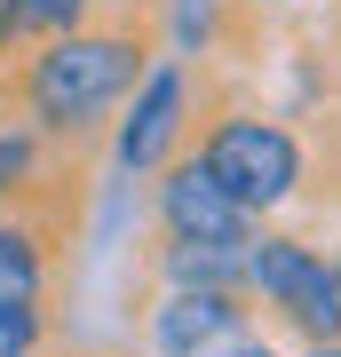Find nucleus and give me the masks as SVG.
I'll return each instance as SVG.
<instances>
[{
	"label": "nucleus",
	"mask_w": 341,
	"mask_h": 357,
	"mask_svg": "<svg viewBox=\"0 0 341 357\" xmlns=\"http://www.w3.org/2000/svg\"><path fill=\"white\" fill-rule=\"evenodd\" d=\"M215 357H278L270 342H230V349H215Z\"/></svg>",
	"instance_id": "ddd939ff"
},
{
	"label": "nucleus",
	"mask_w": 341,
	"mask_h": 357,
	"mask_svg": "<svg viewBox=\"0 0 341 357\" xmlns=\"http://www.w3.org/2000/svg\"><path fill=\"white\" fill-rule=\"evenodd\" d=\"M40 342H48V318H40V310L0 302V357H32Z\"/></svg>",
	"instance_id": "9b49d317"
},
{
	"label": "nucleus",
	"mask_w": 341,
	"mask_h": 357,
	"mask_svg": "<svg viewBox=\"0 0 341 357\" xmlns=\"http://www.w3.org/2000/svg\"><path fill=\"white\" fill-rule=\"evenodd\" d=\"M246 286L262 294L302 342H341V270L317 262L302 238H254L246 246Z\"/></svg>",
	"instance_id": "7ed1b4c3"
},
{
	"label": "nucleus",
	"mask_w": 341,
	"mask_h": 357,
	"mask_svg": "<svg viewBox=\"0 0 341 357\" xmlns=\"http://www.w3.org/2000/svg\"><path fill=\"white\" fill-rule=\"evenodd\" d=\"M310 357H341V342H326V349H310Z\"/></svg>",
	"instance_id": "4468645a"
},
{
	"label": "nucleus",
	"mask_w": 341,
	"mask_h": 357,
	"mask_svg": "<svg viewBox=\"0 0 341 357\" xmlns=\"http://www.w3.org/2000/svg\"><path fill=\"white\" fill-rule=\"evenodd\" d=\"M40 286H48V255H40V238H32L16 215H0V302L40 310Z\"/></svg>",
	"instance_id": "1a4fd4ad"
},
{
	"label": "nucleus",
	"mask_w": 341,
	"mask_h": 357,
	"mask_svg": "<svg viewBox=\"0 0 341 357\" xmlns=\"http://www.w3.org/2000/svg\"><path fill=\"white\" fill-rule=\"evenodd\" d=\"M159 222L167 238H206V246H254V215L206 175V159H175L159 183Z\"/></svg>",
	"instance_id": "20e7f679"
},
{
	"label": "nucleus",
	"mask_w": 341,
	"mask_h": 357,
	"mask_svg": "<svg viewBox=\"0 0 341 357\" xmlns=\"http://www.w3.org/2000/svg\"><path fill=\"white\" fill-rule=\"evenodd\" d=\"M183 96H190L183 64H151V72H143V88H135V103H127V119H119V167H127V175H151V167L175 151Z\"/></svg>",
	"instance_id": "423d86ee"
},
{
	"label": "nucleus",
	"mask_w": 341,
	"mask_h": 357,
	"mask_svg": "<svg viewBox=\"0 0 341 357\" xmlns=\"http://www.w3.org/2000/svg\"><path fill=\"white\" fill-rule=\"evenodd\" d=\"M199 159H206V175H215L222 191L246 206V215L286 206L294 183H302V143H294L278 119H262V112H230V119H215V128H206V143H199Z\"/></svg>",
	"instance_id": "f03ea898"
},
{
	"label": "nucleus",
	"mask_w": 341,
	"mask_h": 357,
	"mask_svg": "<svg viewBox=\"0 0 341 357\" xmlns=\"http://www.w3.org/2000/svg\"><path fill=\"white\" fill-rule=\"evenodd\" d=\"M246 310L238 294H199V286H167L151 310V349L159 357H215L230 342H246Z\"/></svg>",
	"instance_id": "39448f33"
},
{
	"label": "nucleus",
	"mask_w": 341,
	"mask_h": 357,
	"mask_svg": "<svg viewBox=\"0 0 341 357\" xmlns=\"http://www.w3.org/2000/svg\"><path fill=\"white\" fill-rule=\"evenodd\" d=\"M167 286H199V294H238V286H246V246L167 238Z\"/></svg>",
	"instance_id": "6e6552de"
},
{
	"label": "nucleus",
	"mask_w": 341,
	"mask_h": 357,
	"mask_svg": "<svg viewBox=\"0 0 341 357\" xmlns=\"http://www.w3.org/2000/svg\"><path fill=\"white\" fill-rule=\"evenodd\" d=\"M254 8H286V0H254Z\"/></svg>",
	"instance_id": "2eb2a0df"
},
{
	"label": "nucleus",
	"mask_w": 341,
	"mask_h": 357,
	"mask_svg": "<svg viewBox=\"0 0 341 357\" xmlns=\"http://www.w3.org/2000/svg\"><path fill=\"white\" fill-rule=\"evenodd\" d=\"M175 32L183 40H206V32H215V0H183V8H175Z\"/></svg>",
	"instance_id": "f8f14e48"
},
{
	"label": "nucleus",
	"mask_w": 341,
	"mask_h": 357,
	"mask_svg": "<svg viewBox=\"0 0 341 357\" xmlns=\"http://www.w3.org/2000/svg\"><path fill=\"white\" fill-rule=\"evenodd\" d=\"M32 167H40V143L24 128H0V199H16L32 183Z\"/></svg>",
	"instance_id": "9d476101"
},
{
	"label": "nucleus",
	"mask_w": 341,
	"mask_h": 357,
	"mask_svg": "<svg viewBox=\"0 0 341 357\" xmlns=\"http://www.w3.org/2000/svg\"><path fill=\"white\" fill-rule=\"evenodd\" d=\"M88 32V0H0V48H56Z\"/></svg>",
	"instance_id": "0eeeda50"
},
{
	"label": "nucleus",
	"mask_w": 341,
	"mask_h": 357,
	"mask_svg": "<svg viewBox=\"0 0 341 357\" xmlns=\"http://www.w3.org/2000/svg\"><path fill=\"white\" fill-rule=\"evenodd\" d=\"M143 79V40L135 32H72L24 64V112L48 135H79Z\"/></svg>",
	"instance_id": "f257e3e1"
}]
</instances>
